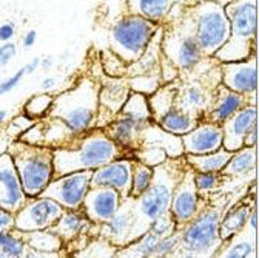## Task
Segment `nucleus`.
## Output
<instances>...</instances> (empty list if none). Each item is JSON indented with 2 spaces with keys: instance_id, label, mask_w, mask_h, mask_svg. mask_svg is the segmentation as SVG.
Segmentation results:
<instances>
[{
  "instance_id": "f257e3e1",
  "label": "nucleus",
  "mask_w": 259,
  "mask_h": 258,
  "mask_svg": "<svg viewBox=\"0 0 259 258\" xmlns=\"http://www.w3.org/2000/svg\"><path fill=\"white\" fill-rule=\"evenodd\" d=\"M123 152L104 128H93L77 136L70 144L53 149L54 178L80 170H96L113 159L123 156Z\"/></svg>"
},
{
  "instance_id": "f03ea898",
  "label": "nucleus",
  "mask_w": 259,
  "mask_h": 258,
  "mask_svg": "<svg viewBox=\"0 0 259 258\" xmlns=\"http://www.w3.org/2000/svg\"><path fill=\"white\" fill-rule=\"evenodd\" d=\"M187 169L185 158H167L164 163L153 167L150 187L141 197L135 198L136 212V238L148 231V224L156 216L170 210L173 193Z\"/></svg>"
},
{
  "instance_id": "7ed1b4c3",
  "label": "nucleus",
  "mask_w": 259,
  "mask_h": 258,
  "mask_svg": "<svg viewBox=\"0 0 259 258\" xmlns=\"http://www.w3.org/2000/svg\"><path fill=\"white\" fill-rule=\"evenodd\" d=\"M99 90L91 79L80 81L74 88L59 94L53 101L48 116L57 118L74 136L93 130L99 116Z\"/></svg>"
},
{
  "instance_id": "20e7f679",
  "label": "nucleus",
  "mask_w": 259,
  "mask_h": 258,
  "mask_svg": "<svg viewBox=\"0 0 259 258\" xmlns=\"http://www.w3.org/2000/svg\"><path fill=\"white\" fill-rule=\"evenodd\" d=\"M8 153L14 161L26 198L40 197L54 178L53 149L14 139L10 142Z\"/></svg>"
},
{
  "instance_id": "39448f33",
  "label": "nucleus",
  "mask_w": 259,
  "mask_h": 258,
  "mask_svg": "<svg viewBox=\"0 0 259 258\" xmlns=\"http://www.w3.org/2000/svg\"><path fill=\"white\" fill-rule=\"evenodd\" d=\"M230 20V38L214 54L222 62H239L254 54L256 0H233L224 7Z\"/></svg>"
},
{
  "instance_id": "423d86ee",
  "label": "nucleus",
  "mask_w": 259,
  "mask_h": 258,
  "mask_svg": "<svg viewBox=\"0 0 259 258\" xmlns=\"http://www.w3.org/2000/svg\"><path fill=\"white\" fill-rule=\"evenodd\" d=\"M224 206L207 203L204 209L181 229V241L171 256H214L222 244L219 224Z\"/></svg>"
},
{
  "instance_id": "0eeeda50",
  "label": "nucleus",
  "mask_w": 259,
  "mask_h": 258,
  "mask_svg": "<svg viewBox=\"0 0 259 258\" xmlns=\"http://www.w3.org/2000/svg\"><path fill=\"white\" fill-rule=\"evenodd\" d=\"M157 25L136 14H125L114 22L110 33L111 51L123 62L135 63L157 33Z\"/></svg>"
},
{
  "instance_id": "6e6552de",
  "label": "nucleus",
  "mask_w": 259,
  "mask_h": 258,
  "mask_svg": "<svg viewBox=\"0 0 259 258\" xmlns=\"http://www.w3.org/2000/svg\"><path fill=\"white\" fill-rule=\"evenodd\" d=\"M193 36L204 56L213 57L230 38V20L224 5L201 0L193 13Z\"/></svg>"
},
{
  "instance_id": "1a4fd4ad",
  "label": "nucleus",
  "mask_w": 259,
  "mask_h": 258,
  "mask_svg": "<svg viewBox=\"0 0 259 258\" xmlns=\"http://www.w3.org/2000/svg\"><path fill=\"white\" fill-rule=\"evenodd\" d=\"M93 170H80L53 178V181L42 192V197L57 201L63 209H80L87 192L91 187Z\"/></svg>"
},
{
  "instance_id": "9d476101",
  "label": "nucleus",
  "mask_w": 259,
  "mask_h": 258,
  "mask_svg": "<svg viewBox=\"0 0 259 258\" xmlns=\"http://www.w3.org/2000/svg\"><path fill=\"white\" fill-rule=\"evenodd\" d=\"M63 212L65 209L48 197L40 195L37 198H31L16 212L14 228L22 232L50 229L57 223Z\"/></svg>"
},
{
  "instance_id": "9b49d317",
  "label": "nucleus",
  "mask_w": 259,
  "mask_h": 258,
  "mask_svg": "<svg viewBox=\"0 0 259 258\" xmlns=\"http://www.w3.org/2000/svg\"><path fill=\"white\" fill-rule=\"evenodd\" d=\"M193 176H194V170L188 167L187 164V169L173 193L170 213L173 215L176 221V229H182L184 226L188 224L208 203L198 192L196 186H194Z\"/></svg>"
},
{
  "instance_id": "f8f14e48",
  "label": "nucleus",
  "mask_w": 259,
  "mask_h": 258,
  "mask_svg": "<svg viewBox=\"0 0 259 258\" xmlns=\"http://www.w3.org/2000/svg\"><path fill=\"white\" fill-rule=\"evenodd\" d=\"M135 198L122 200L117 212L104 224H99V235L116 247H123L136 240V212Z\"/></svg>"
},
{
  "instance_id": "ddd939ff",
  "label": "nucleus",
  "mask_w": 259,
  "mask_h": 258,
  "mask_svg": "<svg viewBox=\"0 0 259 258\" xmlns=\"http://www.w3.org/2000/svg\"><path fill=\"white\" fill-rule=\"evenodd\" d=\"M133 161V158L120 156L97 167L91 173V187H113L120 193L122 200L128 198L132 190Z\"/></svg>"
},
{
  "instance_id": "4468645a",
  "label": "nucleus",
  "mask_w": 259,
  "mask_h": 258,
  "mask_svg": "<svg viewBox=\"0 0 259 258\" xmlns=\"http://www.w3.org/2000/svg\"><path fill=\"white\" fill-rule=\"evenodd\" d=\"M221 84L232 91L244 96H251L254 99L256 93V60L254 54L239 62H222L219 65Z\"/></svg>"
},
{
  "instance_id": "2eb2a0df",
  "label": "nucleus",
  "mask_w": 259,
  "mask_h": 258,
  "mask_svg": "<svg viewBox=\"0 0 259 258\" xmlns=\"http://www.w3.org/2000/svg\"><path fill=\"white\" fill-rule=\"evenodd\" d=\"M122 197L113 187H90L85 200L82 203V210L88 219L94 224L107 223L120 207Z\"/></svg>"
},
{
  "instance_id": "dca6fc26",
  "label": "nucleus",
  "mask_w": 259,
  "mask_h": 258,
  "mask_svg": "<svg viewBox=\"0 0 259 258\" xmlns=\"http://www.w3.org/2000/svg\"><path fill=\"white\" fill-rule=\"evenodd\" d=\"M28 201L11 155H0V206L17 212Z\"/></svg>"
},
{
  "instance_id": "f3484780",
  "label": "nucleus",
  "mask_w": 259,
  "mask_h": 258,
  "mask_svg": "<svg viewBox=\"0 0 259 258\" xmlns=\"http://www.w3.org/2000/svg\"><path fill=\"white\" fill-rule=\"evenodd\" d=\"M256 105L247 104L236 112L230 119H227L222 127V149L236 152L244 147L245 138L253 127H256Z\"/></svg>"
},
{
  "instance_id": "a211bd4d",
  "label": "nucleus",
  "mask_w": 259,
  "mask_h": 258,
  "mask_svg": "<svg viewBox=\"0 0 259 258\" xmlns=\"http://www.w3.org/2000/svg\"><path fill=\"white\" fill-rule=\"evenodd\" d=\"M184 155H205L222 149V127L211 121L198 122L191 132L181 136Z\"/></svg>"
},
{
  "instance_id": "6ab92c4d",
  "label": "nucleus",
  "mask_w": 259,
  "mask_h": 258,
  "mask_svg": "<svg viewBox=\"0 0 259 258\" xmlns=\"http://www.w3.org/2000/svg\"><path fill=\"white\" fill-rule=\"evenodd\" d=\"M162 48L165 50L171 63L181 70L190 71L198 65L202 59V51L191 33L168 36L162 42Z\"/></svg>"
},
{
  "instance_id": "aec40b11",
  "label": "nucleus",
  "mask_w": 259,
  "mask_h": 258,
  "mask_svg": "<svg viewBox=\"0 0 259 258\" xmlns=\"http://www.w3.org/2000/svg\"><path fill=\"white\" fill-rule=\"evenodd\" d=\"M207 87L208 85L202 84L201 81H191L182 87H178L175 107L201 119V116H204L210 107L214 94Z\"/></svg>"
},
{
  "instance_id": "412c9836",
  "label": "nucleus",
  "mask_w": 259,
  "mask_h": 258,
  "mask_svg": "<svg viewBox=\"0 0 259 258\" xmlns=\"http://www.w3.org/2000/svg\"><path fill=\"white\" fill-rule=\"evenodd\" d=\"M248 104V98L244 94H239L236 91H232L222 84L216 88L210 107L205 112L207 121H211L214 124H224L227 119H230L236 112H239L244 105Z\"/></svg>"
},
{
  "instance_id": "4be33fe9",
  "label": "nucleus",
  "mask_w": 259,
  "mask_h": 258,
  "mask_svg": "<svg viewBox=\"0 0 259 258\" xmlns=\"http://www.w3.org/2000/svg\"><path fill=\"white\" fill-rule=\"evenodd\" d=\"M145 128L141 122L123 116L120 113L116 115V119L104 127V132L125 152L136 150L141 145V133Z\"/></svg>"
},
{
  "instance_id": "5701e85b",
  "label": "nucleus",
  "mask_w": 259,
  "mask_h": 258,
  "mask_svg": "<svg viewBox=\"0 0 259 258\" xmlns=\"http://www.w3.org/2000/svg\"><path fill=\"white\" fill-rule=\"evenodd\" d=\"M93 226H94V223H91L88 219V216L83 213L82 209H74V210L65 209L62 216L53 226V229L62 238L63 244L67 246L68 243H73L77 238L88 235Z\"/></svg>"
},
{
  "instance_id": "b1692460",
  "label": "nucleus",
  "mask_w": 259,
  "mask_h": 258,
  "mask_svg": "<svg viewBox=\"0 0 259 258\" xmlns=\"http://www.w3.org/2000/svg\"><path fill=\"white\" fill-rule=\"evenodd\" d=\"M187 2L188 0H125L128 14L141 16L154 23L164 20L173 8ZM191 2H196V0H191Z\"/></svg>"
},
{
  "instance_id": "393cba45",
  "label": "nucleus",
  "mask_w": 259,
  "mask_h": 258,
  "mask_svg": "<svg viewBox=\"0 0 259 258\" xmlns=\"http://www.w3.org/2000/svg\"><path fill=\"white\" fill-rule=\"evenodd\" d=\"M214 256L224 258H256V231L248 226L233 235L230 240L222 241L221 247L214 253Z\"/></svg>"
},
{
  "instance_id": "a878e982",
  "label": "nucleus",
  "mask_w": 259,
  "mask_h": 258,
  "mask_svg": "<svg viewBox=\"0 0 259 258\" xmlns=\"http://www.w3.org/2000/svg\"><path fill=\"white\" fill-rule=\"evenodd\" d=\"M253 207H254V200L251 201V204H248V201L244 200L222 213L221 224H219V237L222 241L230 240L233 235H236L245 228Z\"/></svg>"
},
{
  "instance_id": "bb28decb",
  "label": "nucleus",
  "mask_w": 259,
  "mask_h": 258,
  "mask_svg": "<svg viewBox=\"0 0 259 258\" xmlns=\"http://www.w3.org/2000/svg\"><path fill=\"white\" fill-rule=\"evenodd\" d=\"M25 240L29 246L28 256H54L56 252L63 249V241L57 235V232L50 228L44 231L23 232Z\"/></svg>"
},
{
  "instance_id": "cd10ccee",
  "label": "nucleus",
  "mask_w": 259,
  "mask_h": 258,
  "mask_svg": "<svg viewBox=\"0 0 259 258\" xmlns=\"http://www.w3.org/2000/svg\"><path fill=\"white\" fill-rule=\"evenodd\" d=\"M130 94V84L123 79H111L99 90V108L117 115Z\"/></svg>"
},
{
  "instance_id": "c85d7f7f",
  "label": "nucleus",
  "mask_w": 259,
  "mask_h": 258,
  "mask_svg": "<svg viewBox=\"0 0 259 258\" xmlns=\"http://www.w3.org/2000/svg\"><path fill=\"white\" fill-rule=\"evenodd\" d=\"M201 119L198 116H194L191 113L182 112L176 107H173L170 112H167L164 116H162L156 124L165 130L167 133L176 135V136H184L185 133L191 132L194 127L198 125Z\"/></svg>"
},
{
  "instance_id": "c756f323",
  "label": "nucleus",
  "mask_w": 259,
  "mask_h": 258,
  "mask_svg": "<svg viewBox=\"0 0 259 258\" xmlns=\"http://www.w3.org/2000/svg\"><path fill=\"white\" fill-rule=\"evenodd\" d=\"M232 153L233 152L219 149L205 155H184V158L188 167H191L194 172H221L229 163Z\"/></svg>"
},
{
  "instance_id": "7c9ffc66",
  "label": "nucleus",
  "mask_w": 259,
  "mask_h": 258,
  "mask_svg": "<svg viewBox=\"0 0 259 258\" xmlns=\"http://www.w3.org/2000/svg\"><path fill=\"white\" fill-rule=\"evenodd\" d=\"M256 167V147H247L236 150L232 153L229 163L221 170L225 178L242 176L248 172H253Z\"/></svg>"
},
{
  "instance_id": "2f4dec72",
  "label": "nucleus",
  "mask_w": 259,
  "mask_h": 258,
  "mask_svg": "<svg viewBox=\"0 0 259 258\" xmlns=\"http://www.w3.org/2000/svg\"><path fill=\"white\" fill-rule=\"evenodd\" d=\"M29 253V246L22 231L13 228L0 231V258H25Z\"/></svg>"
},
{
  "instance_id": "473e14b6",
  "label": "nucleus",
  "mask_w": 259,
  "mask_h": 258,
  "mask_svg": "<svg viewBox=\"0 0 259 258\" xmlns=\"http://www.w3.org/2000/svg\"><path fill=\"white\" fill-rule=\"evenodd\" d=\"M119 113L141 122L145 127H148L153 122V116H151V110H150L147 96L142 93H138V91L128 94V98H126L125 104L122 105V108L119 110Z\"/></svg>"
},
{
  "instance_id": "72a5a7b5",
  "label": "nucleus",
  "mask_w": 259,
  "mask_h": 258,
  "mask_svg": "<svg viewBox=\"0 0 259 258\" xmlns=\"http://www.w3.org/2000/svg\"><path fill=\"white\" fill-rule=\"evenodd\" d=\"M176 93H178V87L171 84V85H165V87L157 88L151 94V98L148 99V104H150L153 122H157L167 112H170L175 107Z\"/></svg>"
},
{
  "instance_id": "f704fd0d",
  "label": "nucleus",
  "mask_w": 259,
  "mask_h": 258,
  "mask_svg": "<svg viewBox=\"0 0 259 258\" xmlns=\"http://www.w3.org/2000/svg\"><path fill=\"white\" fill-rule=\"evenodd\" d=\"M159 237L151 234L150 231L144 232L135 241L123 246V250L116 252L117 256H136V258H151L154 255Z\"/></svg>"
},
{
  "instance_id": "c9c22d12",
  "label": "nucleus",
  "mask_w": 259,
  "mask_h": 258,
  "mask_svg": "<svg viewBox=\"0 0 259 258\" xmlns=\"http://www.w3.org/2000/svg\"><path fill=\"white\" fill-rule=\"evenodd\" d=\"M153 179V167L144 164L142 161L135 159L133 161V176H132V190L130 197L138 198L150 187Z\"/></svg>"
},
{
  "instance_id": "e433bc0d",
  "label": "nucleus",
  "mask_w": 259,
  "mask_h": 258,
  "mask_svg": "<svg viewBox=\"0 0 259 258\" xmlns=\"http://www.w3.org/2000/svg\"><path fill=\"white\" fill-rule=\"evenodd\" d=\"M53 101H54V98L51 94H47V93L34 94V96H31V98L26 101V104L23 105V113L28 115L29 118H32L34 121L36 119L39 121V119L48 116Z\"/></svg>"
},
{
  "instance_id": "4c0bfd02",
  "label": "nucleus",
  "mask_w": 259,
  "mask_h": 258,
  "mask_svg": "<svg viewBox=\"0 0 259 258\" xmlns=\"http://www.w3.org/2000/svg\"><path fill=\"white\" fill-rule=\"evenodd\" d=\"M227 178L221 172H194L193 181L198 192L204 197L205 193H211L218 190Z\"/></svg>"
},
{
  "instance_id": "58836bf2",
  "label": "nucleus",
  "mask_w": 259,
  "mask_h": 258,
  "mask_svg": "<svg viewBox=\"0 0 259 258\" xmlns=\"http://www.w3.org/2000/svg\"><path fill=\"white\" fill-rule=\"evenodd\" d=\"M181 241V229H175L173 232L160 237L154 250V258H162V256H171L175 250L178 249Z\"/></svg>"
},
{
  "instance_id": "ea45409f",
  "label": "nucleus",
  "mask_w": 259,
  "mask_h": 258,
  "mask_svg": "<svg viewBox=\"0 0 259 258\" xmlns=\"http://www.w3.org/2000/svg\"><path fill=\"white\" fill-rule=\"evenodd\" d=\"M175 229H176V221H175L173 215L170 213V210L165 212V213H162V215H159V216H156L148 224V231L151 234H154L156 237H159V238L167 235V234H170V232H173Z\"/></svg>"
},
{
  "instance_id": "a19ab883",
  "label": "nucleus",
  "mask_w": 259,
  "mask_h": 258,
  "mask_svg": "<svg viewBox=\"0 0 259 258\" xmlns=\"http://www.w3.org/2000/svg\"><path fill=\"white\" fill-rule=\"evenodd\" d=\"M36 121L32 119V118H29L28 115H25V113H22V115H19L17 118H14L13 121H11V124H10V127L7 128V135L11 138V141H14V139H19L28 128L34 124Z\"/></svg>"
},
{
  "instance_id": "79ce46f5",
  "label": "nucleus",
  "mask_w": 259,
  "mask_h": 258,
  "mask_svg": "<svg viewBox=\"0 0 259 258\" xmlns=\"http://www.w3.org/2000/svg\"><path fill=\"white\" fill-rule=\"evenodd\" d=\"M130 87L142 94L154 93L159 88V81L153 76H136L132 82H130Z\"/></svg>"
},
{
  "instance_id": "37998d69",
  "label": "nucleus",
  "mask_w": 259,
  "mask_h": 258,
  "mask_svg": "<svg viewBox=\"0 0 259 258\" xmlns=\"http://www.w3.org/2000/svg\"><path fill=\"white\" fill-rule=\"evenodd\" d=\"M23 76H26V73H25V68L22 67V68H20L19 71H16L11 78H8V79L4 81V82H0V98H2L4 94L10 93L11 90H14V88L20 84V81H22Z\"/></svg>"
},
{
  "instance_id": "c03bdc74",
  "label": "nucleus",
  "mask_w": 259,
  "mask_h": 258,
  "mask_svg": "<svg viewBox=\"0 0 259 258\" xmlns=\"http://www.w3.org/2000/svg\"><path fill=\"white\" fill-rule=\"evenodd\" d=\"M17 54V47L14 42H5L0 47V68L7 67L8 63L16 57Z\"/></svg>"
},
{
  "instance_id": "a18cd8bd",
  "label": "nucleus",
  "mask_w": 259,
  "mask_h": 258,
  "mask_svg": "<svg viewBox=\"0 0 259 258\" xmlns=\"http://www.w3.org/2000/svg\"><path fill=\"white\" fill-rule=\"evenodd\" d=\"M16 226V213L0 206V231H8Z\"/></svg>"
},
{
  "instance_id": "49530a36",
  "label": "nucleus",
  "mask_w": 259,
  "mask_h": 258,
  "mask_svg": "<svg viewBox=\"0 0 259 258\" xmlns=\"http://www.w3.org/2000/svg\"><path fill=\"white\" fill-rule=\"evenodd\" d=\"M14 25L13 23H4L0 25V41L2 42H10L13 38H14Z\"/></svg>"
},
{
  "instance_id": "de8ad7c7",
  "label": "nucleus",
  "mask_w": 259,
  "mask_h": 258,
  "mask_svg": "<svg viewBox=\"0 0 259 258\" xmlns=\"http://www.w3.org/2000/svg\"><path fill=\"white\" fill-rule=\"evenodd\" d=\"M36 41H37V31L29 29L28 33L25 34V38H23V47L25 48H31L32 45L36 44Z\"/></svg>"
},
{
  "instance_id": "09e8293b",
  "label": "nucleus",
  "mask_w": 259,
  "mask_h": 258,
  "mask_svg": "<svg viewBox=\"0 0 259 258\" xmlns=\"http://www.w3.org/2000/svg\"><path fill=\"white\" fill-rule=\"evenodd\" d=\"M40 60H42L40 57H34L32 60H29V62L26 63V65L23 67V68H25V73H26V75H32L37 68H40Z\"/></svg>"
},
{
  "instance_id": "8fccbe9b",
  "label": "nucleus",
  "mask_w": 259,
  "mask_h": 258,
  "mask_svg": "<svg viewBox=\"0 0 259 258\" xmlns=\"http://www.w3.org/2000/svg\"><path fill=\"white\" fill-rule=\"evenodd\" d=\"M256 142H257V125L253 127L251 130H250V133L245 138L244 145H247V147H256Z\"/></svg>"
},
{
  "instance_id": "3c124183",
  "label": "nucleus",
  "mask_w": 259,
  "mask_h": 258,
  "mask_svg": "<svg viewBox=\"0 0 259 258\" xmlns=\"http://www.w3.org/2000/svg\"><path fill=\"white\" fill-rule=\"evenodd\" d=\"M10 142H11V138L7 135V132L4 135H0V155H4V153L8 152Z\"/></svg>"
},
{
  "instance_id": "603ef678",
  "label": "nucleus",
  "mask_w": 259,
  "mask_h": 258,
  "mask_svg": "<svg viewBox=\"0 0 259 258\" xmlns=\"http://www.w3.org/2000/svg\"><path fill=\"white\" fill-rule=\"evenodd\" d=\"M54 85H56V79H54V78H47V79H44V81H42L40 88H42L44 91H47V90L54 88Z\"/></svg>"
},
{
  "instance_id": "864d4df0",
  "label": "nucleus",
  "mask_w": 259,
  "mask_h": 258,
  "mask_svg": "<svg viewBox=\"0 0 259 258\" xmlns=\"http://www.w3.org/2000/svg\"><path fill=\"white\" fill-rule=\"evenodd\" d=\"M51 67H53V59H51V57H47V59L40 60V68L48 70V68H51Z\"/></svg>"
},
{
  "instance_id": "5fc2aeb1",
  "label": "nucleus",
  "mask_w": 259,
  "mask_h": 258,
  "mask_svg": "<svg viewBox=\"0 0 259 258\" xmlns=\"http://www.w3.org/2000/svg\"><path fill=\"white\" fill-rule=\"evenodd\" d=\"M7 116H8V112H7V110H0V127L4 125V122H5Z\"/></svg>"
},
{
  "instance_id": "6e6d98bb",
  "label": "nucleus",
  "mask_w": 259,
  "mask_h": 258,
  "mask_svg": "<svg viewBox=\"0 0 259 258\" xmlns=\"http://www.w3.org/2000/svg\"><path fill=\"white\" fill-rule=\"evenodd\" d=\"M213 2H218V4H221V5H227V4H230V2H233V0H213Z\"/></svg>"
}]
</instances>
